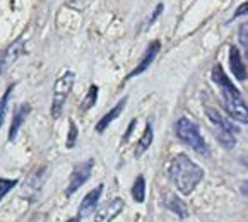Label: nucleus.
Listing matches in <instances>:
<instances>
[{
  "instance_id": "4468645a",
  "label": "nucleus",
  "mask_w": 248,
  "mask_h": 222,
  "mask_svg": "<svg viewBox=\"0 0 248 222\" xmlns=\"http://www.w3.org/2000/svg\"><path fill=\"white\" fill-rule=\"evenodd\" d=\"M21 51H22V41L17 40L16 43L9 44V46L0 53V74L4 72L11 63L16 62V59L21 55Z\"/></svg>"
},
{
  "instance_id": "f257e3e1",
  "label": "nucleus",
  "mask_w": 248,
  "mask_h": 222,
  "mask_svg": "<svg viewBox=\"0 0 248 222\" xmlns=\"http://www.w3.org/2000/svg\"><path fill=\"white\" fill-rule=\"evenodd\" d=\"M211 77L216 82V86L219 88V91H221V96H223V106H224V109H226L228 117L240 121V123H247L248 121L247 103H245L241 92L236 89V86L231 82L228 74L224 72L221 63H216V65L212 67Z\"/></svg>"
},
{
  "instance_id": "1a4fd4ad",
  "label": "nucleus",
  "mask_w": 248,
  "mask_h": 222,
  "mask_svg": "<svg viewBox=\"0 0 248 222\" xmlns=\"http://www.w3.org/2000/svg\"><path fill=\"white\" fill-rule=\"evenodd\" d=\"M101 193H103V185H98L94 190H91L82 198V202L79 205V217H88L89 214H93L96 210V205H98L99 198H101Z\"/></svg>"
},
{
  "instance_id": "39448f33",
  "label": "nucleus",
  "mask_w": 248,
  "mask_h": 222,
  "mask_svg": "<svg viewBox=\"0 0 248 222\" xmlns=\"http://www.w3.org/2000/svg\"><path fill=\"white\" fill-rule=\"evenodd\" d=\"M74 82H76V74H74L72 70L63 72L59 79L55 80L53 98H51V108H50L51 118H59L60 115H62L63 104H65L67 98H69L70 91H72Z\"/></svg>"
},
{
  "instance_id": "aec40b11",
  "label": "nucleus",
  "mask_w": 248,
  "mask_h": 222,
  "mask_svg": "<svg viewBox=\"0 0 248 222\" xmlns=\"http://www.w3.org/2000/svg\"><path fill=\"white\" fill-rule=\"evenodd\" d=\"M77 135H79V130H77V125L74 123V120L69 121V133H67V142L65 147L67 149H72L77 142Z\"/></svg>"
},
{
  "instance_id": "2eb2a0df",
  "label": "nucleus",
  "mask_w": 248,
  "mask_h": 222,
  "mask_svg": "<svg viewBox=\"0 0 248 222\" xmlns=\"http://www.w3.org/2000/svg\"><path fill=\"white\" fill-rule=\"evenodd\" d=\"M154 140V130H153V125H151V121H147L146 123V128H144V133L142 137L139 138V142H137V147H135V157H140L144 152H146L147 149L151 147V144H153Z\"/></svg>"
},
{
  "instance_id": "4be33fe9",
  "label": "nucleus",
  "mask_w": 248,
  "mask_h": 222,
  "mask_svg": "<svg viewBox=\"0 0 248 222\" xmlns=\"http://www.w3.org/2000/svg\"><path fill=\"white\" fill-rule=\"evenodd\" d=\"M247 33H248V24L247 22H243V24L238 28V40H240V44L243 46V50H247V46H248Z\"/></svg>"
},
{
  "instance_id": "9b49d317",
  "label": "nucleus",
  "mask_w": 248,
  "mask_h": 222,
  "mask_svg": "<svg viewBox=\"0 0 248 222\" xmlns=\"http://www.w3.org/2000/svg\"><path fill=\"white\" fill-rule=\"evenodd\" d=\"M230 67H231V72L233 75L236 77L238 80L243 82L247 79V65L243 62V57L240 53V48L231 44L230 46Z\"/></svg>"
},
{
  "instance_id": "dca6fc26",
  "label": "nucleus",
  "mask_w": 248,
  "mask_h": 222,
  "mask_svg": "<svg viewBox=\"0 0 248 222\" xmlns=\"http://www.w3.org/2000/svg\"><path fill=\"white\" fill-rule=\"evenodd\" d=\"M132 197L137 204H144L146 202V179L144 176H137L134 181V186H132Z\"/></svg>"
},
{
  "instance_id": "a878e982",
  "label": "nucleus",
  "mask_w": 248,
  "mask_h": 222,
  "mask_svg": "<svg viewBox=\"0 0 248 222\" xmlns=\"http://www.w3.org/2000/svg\"><path fill=\"white\" fill-rule=\"evenodd\" d=\"M65 222H80V217H72V219H69V221H65Z\"/></svg>"
},
{
  "instance_id": "0eeeda50",
  "label": "nucleus",
  "mask_w": 248,
  "mask_h": 222,
  "mask_svg": "<svg viewBox=\"0 0 248 222\" xmlns=\"http://www.w3.org/2000/svg\"><path fill=\"white\" fill-rule=\"evenodd\" d=\"M159 50H161V43H159V41H157V40L151 41V43L147 44L146 51H144V55H142V59H140V62L137 63V67H135V69L132 70L130 74H128L127 79H134V77H137V75H140V74L146 72V70L151 67V63L154 62V59L157 57Z\"/></svg>"
},
{
  "instance_id": "b1692460",
  "label": "nucleus",
  "mask_w": 248,
  "mask_h": 222,
  "mask_svg": "<svg viewBox=\"0 0 248 222\" xmlns=\"http://www.w3.org/2000/svg\"><path fill=\"white\" fill-rule=\"evenodd\" d=\"M247 9H248V4H247V2L240 4V7H238V9H236V12L233 14V19H238L240 15H245V14H247Z\"/></svg>"
},
{
  "instance_id": "412c9836",
  "label": "nucleus",
  "mask_w": 248,
  "mask_h": 222,
  "mask_svg": "<svg viewBox=\"0 0 248 222\" xmlns=\"http://www.w3.org/2000/svg\"><path fill=\"white\" fill-rule=\"evenodd\" d=\"M17 185V179H7V178H0V202L2 198L11 192L14 186Z\"/></svg>"
},
{
  "instance_id": "f03ea898",
  "label": "nucleus",
  "mask_w": 248,
  "mask_h": 222,
  "mask_svg": "<svg viewBox=\"0 0 248 222\" xmlns=\"http://www.w3.org/2000/svg\"><path fill=\"white\" fill-rule=\"evenodd\" d=\"M168 175L182 195H190L204 178V169L186 154H176L168 166Z\"/></svg>"
},
{
  "instance_id": "ddd939ff",
  "label": "nucleus",
  "mask_w": 248,
  "mask_h": 222,
  "mask_svg": "<svg viewBox=\"0 0 248 222\" xmlns=\"http://www.w3.org/2000/svg\"><path fill=\"white\" fill-rule=\"evenodd\" d=\"M164 205H166V208L168 210H171L173 214H176L180 219H186L188 217V207H186V204L182 200V198H178V195H175V193H170L166 192L164 193Z\"/></svg>"
},
{
  "instance_id": "393cba45",
  "label": "nucleus",
  "mask_w": 248,
  "mask_h": 222,
  "mask_svg": "<svg viewBox=\"0 0 248 222\" xmlns=\"http://www.w3.org/2000/svg\"><path fill=\"white\" fill-rule=\"evenodd\" d=\"M135 123H137V120H132V121H130V125H128V128H127V133L124 135V138H122V142H127V140H128V137L132 135V130H134Z\"/></svg>"
},
{
  "instance_id": "f8f14e48",
  "label": "nucleus",
  "mask_w": 248,
  "mask_h": 222,
  "mask_svg": "<svg viewBox=\"0 0 248 222\" xmlns=\"http://www.w3.org/2000/svg\"><path fill=\"white\" fill-rule=\"evenodd\" d=\"M31 113V106L28 104V103H24V104H21L17 109H16L14 117H12V123H11V128H9V142H14L16 137H17V132L19 128L22 127V123L26 121V118H28V115Z\"/></svg>"
},
{
  "instance_id": "7ed1b4c3",
  "label": "nucleus",
  "mask_w": 248,
  "mask_h": 222,
  "mask_svg": "<svg viewBox=\"0 0 248 222\" xmlns=\"http://www.w3.org/2000/svg\"><path fill=\"white\" fill-rule=\"evenodd\" d=\"M175 133L185 146H188L190 149L195 150L197 154H201L204 157L211 156V149H209L205 138L202 137L201 128H199V125L195 121L190 120V118L186 117L178 118V121L175 123Z\"/></svg>"
},
{
  "instance_id": "9d476101",
  "label": "nucleus",
  "mask_w": 248,
  "mask_h": 222,
  "mask_svg": "<svg viewBox=\"0 0 248 222\" xmlns=\"http://www.w3.org/2000/svg\"><path fill=\"white\" fill-rule=\"evenodd\" d=\"M122 210H124V200L122 198H113V200L108 202L103 208H99V212L96 214L94 222H111Z\"/></svg>"
},
{
  "instance_id": "5701e85b",
  "label": "nucleus",
  "mask_w": 248,
  "mask_h": 222,
  "mask_svg": "<svg viewBox=\"0 0 248 222\" xmlns=\"http://www.w3.org/2000/svg\"><path fill=\"white\" fill-rule=\"evenodd\" d=\"M69 2H70V5L76 9H86L93 0H69Z\"/></svg>"
},
{
  "instance_id": "6ab92c4d",
  "label": "nucleus",
  "mask_w": 248,
  "mask_h": 222,
  "mask_svg": "<svg viewBox=\"0 0 248 222\" xmlns=\"http://www.w3.org/2000/svg\"><path fill=\"white\" fill-rule=\"evenodd\" d=\"M163 11H164V4H157V5H156V9L153 11V14H151L149 17H147L146 21H144V24H142V28H140V30H142V31L149 30L151 26H153L154 22H156V19L159 17L161 14H163Z\"/></svg>"
},
{
  "instance_id": "20e7f679",
  "label": "nucleus",
  "mask_w": 248,
  "mask_h": 222,
  "mask_svg": "<svg viewBox=\"0 0 248 222\" xmlns=\"http://www.w3.org/2000/svg\"><path fill=\"white\" fill-rule=\"evenodd\" d=\"M205 115H207L209 121H211L212 130H214V135L219 140V144H221L224 149H233V147L236 146V137H234V133L238 132V128L234 127L228 118H224L223 115L219 113L216 108L205 106Z\"/></svg>"
},
{
  "instance_id": "423d86ee",
  "label": "nucleus",
  "mask_w": 248,
  "mask_h": 222,
  "mask_svg": "<svg viewBox=\"0 0 248 222\" xmlns=\"http://www.w3.org/2000/svg\"><path fill=\"white\" fill-rule=\"evenodd\" d=\"M93 166H94V161L88 159V161H84V163L77 164L76 168L72 169V173H70V178H69V186L65 188V195H67V197L74 195V193H76L77 190L80 188V186L84 185V183L88 181L89 178H91Z\"/></svg>"
},
{
  "instance_id": "f3484780",
  "label": "nucleus",
  "mask_w": 248,
  "mask_h": 222,
  "mask_svg": "<svg viewBox=\"0 0 248 222\" xmlns=\"http://www.w3.org/2000/svg\"><path fill=\"white\" fill-rule=\"evenodd\" d=\"M98 94H99L98 86H96V84H91V86H89L88 94H86V98L82 99V103H80V111H82V113L89 111V109H91L93 106L96 104V101H98Z\"/></svg>"
},
{
  "instance_id": "6e6552de",
  "label": "nucleus",
  "mask_w": 248,
  "mask_h": 222,
  "mask_svg": "<svg viewBox=\"0 0 248 222\" xmlns=\"http://www.w3.org/2000/svg\"><path fill=\"white\" fill-rule=\"evenodd\" d=\"M127 101H128V98H127V96H124V98H122L120 101H118L117 104L113 106V108L109 109L108 113H105V115H103V118H101V120H99L98 123H96L94 130L98 132V133H103V132H105L106 128H108L109 125L113 123V121L117 120V118L122 115V111H124V109H125V106H127Z\"/></svg>"
},
{
  "instance_id": "a211bd4d",
  "label": "nucleus",
  "mask_w": 248,
  "mask_h": 222,
  "mask_svg": "<svg viewBox=\"0 0 248 222\" xmlns=\"http://www.w3.org/2000/svg\"><path fill=\"white\" fill-rule=\"evenodd\" d=\"M14 88H16V84H9L7 89H5V92H4V96L0 98V127H2V125H4V121H5L9 99H11V94H12V91H14Z\"/></svg>"
}]
</instances>
